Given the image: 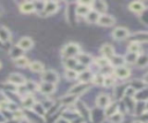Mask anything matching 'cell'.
Returning <instances> with one entry per match:
<instances>
[{
  "label": "cell",
  "instance_id": "cell-1",
  "mask_svg": "<svg viewBox=\"0 0 148 123\" xmlns=\"http://www.w3.org/2000/svg\"><path fill=\"white\" fill-rule=\"evenodd\" d=\"M80 53H81L80 52V46L76 43H68V44H66L64 46L62 51H61V54H62V56H65V59H67V57H75Z\"/></svg>",
  "mask_w": 148,
  "mask_h": 123
},
{
  "label": "cell",
  "instance_id": "cell-2",
  "mask_svg": "<svg viewBox=\"0 0 148 123\" xmlns=\"http://www.w3.org/2000/svg\"><path fill=\"white\" fill-rule=\"evenodd\" d=\"M89 89H90V83H81L80 82V83L75 84L74 86H72L68 92H69V94H73V95L77 97V95L87 92Z\"/></svg>",
  "mask_w": 148,
  "mask_h": 123
},
{
  "label": "cell",
  "instance_id": "cell-3",
  "mask_svg": "<svg viewBox=\"0 0 148 123\" xmlns=\"http://www.w3.org/2000/svg\"><path fill=\"white\" fill-rule=\"evenodd\" d=\"M112 37L116 39V40H124V39H127L130 37V31L127 28H124V26H118L116 29H113L112 31Z\"/></svg>",
  "mask_w": 148,
  "mask_h": 123
},
{
  "label": "cell",
  "instance_id": "cell-4",
  "mask_svg": "<svg viewBox=\"0 0 148 123\" xmlns=\"http://www.w3.org/2000/svg\"><path fill=\"white\" fill-rule=\"evenodd\" d=\"M7 80H8V83H10V84H13V85H15V86H23V85H25V78L22 76V75H20V74H17V72H13V74H10L9 76H8V78H7Z\"/></svg>",
  "mask_w": 148,
  "mask_h": 123
},
{
  "label": "cell",
  "instance_id": "cell-5",
  "mask_svg": "<svg viewBox=\"0 0 148 123\" xmlns=\"http://www.w3.org/2000/svg\"><path fill=\"white\" fill-rule=\"evenodd\" d=\"M130 75H131V70L126 66L113 68V76L117 77V78H119V79H126V78L130 77Z\"/></svg>",
  "mask_w": 148,
  "mask_h": 123
},
{
  "label": "cell",
  "instance_id": "cell-6",
  "mask_svg": "<svg viewBox=\"0 0 148 123\" xmlns=\"http://www.w3.org/2000/svg\"><path fill=\"white\" fill-rule=\"evenodd\" d=\"M59 77L58 74L54 70H46L42 74V80L43 82H47V83H52V84H57Z\"/></svg>",
  "mask_w": 148,
  "mask_h": 123
},
{
  "label": "cell",
  "instance_id": "cell-7",
  "mask_svg": "<svg viewBox=\"0 0 148 123\" xmlns=\"http://www.w3.org/2000/svg\"><path fill=\"white\" fill-rule=\"evenodd\" d=\"M57 10H58V2H56V1H46L42 15L43 16H50V15L54 14Z\"/></svg>",
  "mask_w": 148,
  "mask_h": 123
},
{
  "label": "cell",
  "instance_id": "cell-8",
  "mask_svg": "<svg viewBox=\"0 0 148 123\" xmlns=\"http://www.w3.org/2000/svg\"><path fill=\"white\" fill-rule=\"evenodd\" d=\"M128 9H130L131 11H133L134 14L140 15V14L145 13V10H146V5H145L142 1H133V2H131V3L128 5Z\"/></svg>",
  "mask_w": 148,
  "mask_h": 123
},
{
  "label": "cell",
  "instance_id": "cell-9",
  "mask_svg": "<svg viewBox=\"0 0 148 123\" xmlns=\"http://www.w3.org/2000/svg\"><path fill=\"white\" fill-rule=\"evenodd\" d=\"M114 23H116V18L108 14L101 15L98 18V22H97V24L101 26H112Z\"/></svg>",
  "mask_w": 148,
  "mask_h": 123
},
{
  "label": "cell",
  "instance_id": "cell-10",
  "mask_svg": "<svg viewBox=\"0 0 148 123\" xmlns=\"http://www.w3.org/2000/svg\"><path fill=\"white\" fill-rule=\"evenodd\" d=\"M91 9L97 11L99 15H103L105 14L106 9H108V5L104 2V1H101V0H97V1H92L91 3Z\"/></svg>",
  "mask_w": 148,
  "mask_h": 123
},
{
  "label": "cell",
  "instance_id": "cell-11",
  "mask_svg": "<svg viewBox=\"0 0 148 123\" xmlns=\"http://www.w3.org/2000/svg\"><path fill=\"white\" fill-rule=\"evenodd\" d=\"M111 103V100H110V97L105 93H101L97 98H96V105L97 107L99 108H106Z\"/></svg>",
  "mask_w": 148,
  "mask_h": 123
},
{
  "label": "cell",
  "instance_id": "cell-12",
  "mask_svg": "<svg viewBox=\"0 0 148 123\" xmlns=\"http://www.w3.org/2000/svg\"><path fill=\"white\" fill-rule=\"evenodd\" d=\"M101 54H102V56H104V57H106V59H111L113 55H116L114 54V48L112 47V45H110V44H104V45H102V47H101Z\"/></svg>",
  "mask_w": 148,
  "mask_h": 123
},
{
  "label": "cell",
  "instance_id": "cell-13",
  "mask_svg": "<svg viewBox=\"0 0 148 123\" xmlns=\"http://www.w3.org/2000/svg\"><path fill=\"white\" fill-rule=\"evenodd\" d=\"M56 89V84L52 83H47V82H42L38 86L39 92H42L43 94H51Z\"/></svg>",
  "mask_w": 148,
  "mask_h": 123
},
{
  "label": "cell",
  "instance_id": "cell-14",
  "mask_svg": "<svg viewBox=\"0 0 148 123\" xmlns=\"http://www.w3.org/2000/svg\"><path fill=\"white\" fill-rule=\"evenodd\" d=\"M124 103H125V108L127 109V112H128V113H131V114H135L136 100H135L134 98L125 97V98H124Z\"/></svg>",
  "mask_w": 148,
  "mask_h": 123
},
{
  "label": "cell",
  "instance_id": "cell-15",
  "mask_svg": "<svg viewBox=\"0 0 148 123\" xmlns=\"http://www.w3.org/2000/svg\"><path fill=\"white\" fill-rule=\"evenodd\" d=\"M17 45H18L23 51H28V49L32 48V46H34V40H32L30 37H22V38L17 41Z\"/></svg>",
  "mask_w": 148,
  "mask_h": 123
},
{
  "label": "cell",
  "instance_id": "cell-16",
  "mask_svg": "<svg viewBox=\"0 0 148 123\" xmlns=\"http://www.w3.org/2000/svg\"><path fill=\"white\" fill-rule=\"evenodd\" d=\"M94 72L91 70H83L79 72V79L81 83H90L94 78Z\"/></svg>",
  "mask_w": 148,
  "mask_h": 123
},
{
  "label": "cell",
  "instance_id": "cell-17",
  "mask_svg": "<svg viewBox=\"0 0 148 123\" xmlns=\"http://www.w3.org/2000/svg\"><path fill=\"white\" fill-rule=\"evenodd\" d=\"M131 41L139 43V44L148 43V32H136V33H134L131 38Z\"/></svg>",
  "mask_w": 148,
  "mask_h": 123
},
{
  "label": "cell",
  "instance_id": "cell-18",
  "mask_svg": "<svg viewBox=\"0 0 148 123\" xmlns=\"http://www.w3.org/2000/svg\"><path fill=\"white\" fill-rule=\"evenodd\" d=\"M20 11L23 14H30L35 11V5L31 1H24L20 5Z\"/></svg>",
  "mask_w": 148,
  "mask_h": 123
},
{
  "label": "cell",
  "instance_id": "cell-19",
  "mask_svg": "<svg viewBox=\"0 0 148 123\" xmlns=\"http://www.w3.org/2000/svg\"><path fill=\"white\" fill-rule=\"evenodd\" d=\"M23 49L18 46V45H15V46H12L10 51H9V56L15 61L17 59H20L21 56H23Z\"/></svg>",
  "mask_w": 148,
  "mask_h": 123
},
{
  "label": "cell",
  "instance_id": "cell-20",
  "mask_svg": "<svg viewBox=\"0 0 148 123\" xmlns=\"http://www.w3.org/2000/svg\"><path fill=\"white\" fill-rule=\"evenodd\" d=\"M76 59H77L79 63L82 66H90V64H92V61H94L92 57L87 53H80Z\"/></svg>",
  "mask_w": 148,
  "mask_h": 123
},
{
  "label": "cell",
  "instance_id": "cell-21",
  "mask_svg": "<svg viewBox=\"0 0 148 123\" xmlns=\"http://www.w3.org/2000/svg\"><path fill=\"white\" fill-rule=\"evenodd\" d=\"M77 113L80 114V116L83 120H89L90 118V112L83 102H77Z\"/></svg>",
  "mask_w": 148,
  "mask_h": 123
},
{
  "label": "cell",
  "instance_id": "cell-22",
  "mask_svg": "<svg viewBox=\"0 0 148 123\" xmlns=\"http://www.w3.org/2000/svg\"><path fill=\"white\" fill-rule=\"evenodd\" d=\"M110 63L113 68H118V67H123L125 66V57L123 55H113L110 59Z\"/></svg>",
  "mask_w": 148,
  "mask_h": 123
},
{
  "label": "cell",
  "instance_id": "cell-23",
  "mask_svg": "<svg viewBox=\"0 0 148 123\" xmlns=\"http://www.w3.org/2000/svg\"><path fill=\"white\" fill-rule=\"evenodd\" d=\"M117 112H119L118 110V103L116 102V101H113V102H111L106 108H105V110H104V116L105 117H111L112 115H114Z\"/></svg>",
  "mask_w": 148,
  "mask_h": 123
},
{
  "label": "cell",
  "instance_id": "cell-24",
  "mask_svg": "<svg viewBox=\"0 0 148 123\" xmlns=\"http://www.w3.org/2000/svg\"><path fill=\"white\" fill-rule=\"evenodd\" d=\"M135 64H136L138 68H146V67H148V53H140Z\"/></svg>",
  "mask_w": 148,
  "mask_h": 123
},
{
  "label": "cell",
  "instance_id": "cell-25",
  "mask_svg": "<svg viewBox=\"0 0 148 123\" xmlns=\"http://www.w3.org/2000/svg\"><path fill=\"white\" fill-rule=\"evenodd\" d=\"M64 66L66 69H74L79 66V61L76 57H67L64 60Z\"/></svg>",
  "mask_w": 148,
  "mask_h": 123
},
{
  "label": "cell",
  "instance_id": "cell-26",
  "mask_svg": "<svg viewBox=\"0 0 148 123\" xmlns=\"http://www.w3.org/2000/svg\"><path fill=\"white\" fill-rule=\"evenodd\" d=\"M10 32L6 26H0V43H7L10 40Z\"/></svg>",
  "mask_w": 148,
  "mask_h": 123
},
{
  "label": "cell",
  "instance_id": "cell-27",
  "mask_svg": "<svg viewBox=\"0 0 148 123\" xmlns=\"http://www.w3.org/2000/svg\"><path fill=\"white\" fill-rule=\"evenodd\" d=\"M29 69L32 71V72H44V64L39 61H34V62H30L29 64Z\"/></svg>",
  "mask_w": 148,
  "mask_h": 123
},
{
  "label": "cell",
  "instance_id": "cell-28",
  "mask_svg": "<svg viewBox=\"0 0 148 123\" xmlns=\"http://www.w3.org/2000/svg\"><path fill=\"white\" fill-rule=\"evenodd\" d=\"M130 86H131V87H133L136 92H139V91L143 90V89L147 86V84L145 83V80H143V79H134V80H132V82H131Z\"/></svg>",
  "mask_w": 148,
  "mask_h": 123
},
{
  "label": "cell",
  "instance_id": "cell-29",
  "mask_svg": "<svg viewBox=\"0 0 148 123\" xmlns=\"http://www.w3.org/2000/svg\"><path fill=\"white\" fill-rule=\"evenodd\" d=\"M99 16H101V15H99L97 11H95V10H92V9H91V10H90V13L86 16V21H87L88 23H91V24H92V23H97V22H98Z\"/></svg>",
  "mask_w": 148,
  "mask_h": 123
},
{
  "label": "cell",
  "instance_id": "cell-30",
  "mask_svg": "<svg viewBox=\"0 0 148 123\" xmlns=\"http://www.w3.org/2000/svg\"><path fill=\"white\" fill-rule=\"evenodd\" d=\"M140 54H136V53H131V52H127L126 55L124 56L125 57V62L128 63V64H135L136 61H138V57H139Z\"/></svg>",
  "mask_w": 148,
  "mask_h": 123
},
{
  "label": "cell",
  "instance_id": "cell-31",
  "mask_svg": "<svg viewBox=\"0 0 148 123\" xmlns=\"http://www.w3.org/2000/svg\"><path fill=\"white\" fill-rule=\"evenodd\" d=\"M95 64H96L97 67H99L101 69H102V68H105V67L111 66L110 60H109V59H106V57H104V56H101V57L96 59V60H95Z\"/></svg>",
  "mask_w": 148,
  "mask_h": 123
},
{
  "label": "cell",
  "instance_id": "cell-32",
  "mask_svg": "<svg viewBox=\"0 0 148 123\" xmlns=\"http://www.w3.org/2000/svg\"><path fill=\"white\" fill-rule=\"evenodd\" d=\"M22 103H23V106H24L25 108H32V107L35 106L36 101H35V99L32 98V95H30V94H27V95L23 98V101H22Z\"/></svg>",
  "mask_w": 148,
  "mask_h": 123
},
{
  "label": "cell",
  "instance_id": "cell-33",
  "mask_svg": "<svg viewBox=\"0 0 148 123\" xmlns=\"http://www.w3.org/2000/svg\"><path fill=\"white\" fill-rule=\"evenodd\" d=\"M76 99H77V97L76 95H73V94H67V95H65V97H62L61 98V103L62 105H73L75 101H76Z\"/></svg>",
  "mask_w": 148,
  "mask_h": 123
},
{
  "label": "cell",
  "instance_id": "cell-34",
  "mask_svg": "<svg viewBox=\"0 0 148 123\" xmlns=\"http://www.w3.org/2000/svg\"><path fill=\"white\" fill-rule=\"evenodd\" d=\"M140 51H141V44H139V43H133V41L130 43V45H128V47H127V52L140 54Z\"/></svg>",
  "mask_w": 148,
  "mask_h": 123
},
{
  "label": "cell",
  "instance_id": "cell-35",
  "mask_svg": "<svg viewBox=\"0 0 148 123\" xmlns=\"http://www.w3.org/2000/svg\"><path fill=\"white\" fill-rule=\"evenodd\" d=\"M123 121H124V114L121 112H117L114 115L109 117V122L110 123H121Z\"/></svg>",
  "mask_w": 148,
  "mask_h": 123
},
{
  "label": "cell",
  "instance_id": "cell-36",
  "mask_svg": "<svg viewBox=\"0 0 148 123\" xmlns=\"http://www.w3.org/2000/svg\"><path fill=\"white\" fill-rule=\"evenodd\" d=\"M65 77L67 79H69V80L76 79V78H79V72L76 70H74V69H66L65 70Z\"/></svg>",
  "mask_w": 148,
  "mask_h": 123
},
{
  "label": "cell",
  "instance_id": "cell-37",
  "mask_svg": "<svg viewBox=\"0 0 148 123\" xmlns=\"http://www.w3.org/2000/svg\"><path fill=\"white\" fill-rule=\"evenodd\" d=\"M104 78H105V76L103 74H101V72L95 74L94 78H92V83L96 85H104Z\"/></svg>",
  "mask_w": 148,
  "mask_h": 123
},
{
  "label": "cell",
  "instance_id": "cell-38",
  "mask_svg": "<svg viewBox=\"0 0 148 123\" xmlns=\"http://www.w3.org/2000/svg\"><path fill=\"white\" fill-rule=\"evenodd\" d=\"M113 85H116V77L113 75L105 76V78H104V86L110 87V86H113Z\"/></svg>",
  "mask_w": 148,
  "mask_h": 123
},
{
  "label": "cell",
  "instance_id": "cell-39",
  "mask_svg": "<svg viewBox=\"0 0 148 123\" xmlns=\"http://www.w3.org/2000/svg\"><path fill=\"white\" fill-rule=\"evenodd\" d=\"M32 108H34V113H36L39 116H43L45 114V107L42 103H39V102H36Z\"/></svg>",
  "mask_w": 148,
  "mask_h": 123
},
{
  "label": "cell",
  "instance_id": "cell-40",
  "mask_svg": "<svg viewBox=\"0 0 148 123\" xmlns=\"http://www.w3.org/2000/svg\"><path fill=\"white\" fill-rule=\"evenodd\" d=\"M14 63H15V66H17V67H27V66L30 64V63H29V60H28L25 56H21L20 59L15 60Z\"/></svg>",
  "mask_w": 148,
  "mask_h": 123
},
{
  "label": "cell",
  "instance_id": "cell-41",
  "mask_svg": "<svg viewBox=\"0 0 148 123\" xmlns=\"http://www.w3.org/2000/svg\"><path fill=\"white\" fill-rule=\"evenodd\" d=\"M45 2L46 1H36V2H34V5H35V10L37 11V13H43V10H44V7H45Z\"/></svg>",
  "mask_w": 148,
  "mask_h": 123
},
{
  "label": "cell",
  "instance_id": "cell-42",
  "mask_svg": "<svg viewBox=\"0 0 148 123\" xmlns=\"http://www.w3.org/2000/svg\"><path fill=\"white\" fill-rule=\"evenodd\" d=\"M139 121H141L142 123H148V110H146L143 114L140 115V120Z\"/></svg>",
  "mask_w": 148,
  "mask_h": 123
},
{
  "label": "cell",
  "instance_id": "cell-43",
  "mask_svg": "<svg viewBox=\"0 0 148 123\" xmlns=\"http://www.w3.org/2000/svg\"><path fill=\"white\" fill-rule=\"evenodd\" d=\"M23 117H24V115L22 114V112H20V110L14 112V120H22Z\"/></svg>",
  "mask_w": 148,
  "mask_h": 123
},
{
  "label": "cell",
  "instance_id": "cell-44",
  "mask_svg": "<svg viewBox=\"0 0 148 123\" xmlns=\"http://www.w3.org/2000/svg\"><path fill=\"white\" fill-rule=\"evenodd\" d=\"M71 123H84V120H83L81 116H79V117H76V118L72 120V121H71Z\"/></svg>",
  "mask_w": 148,
  "mask_h": 123
},
{
  "label": "cell",
  "instance_id": "cell-45",
  "mask_svg": "<svg viewBox=\"0 0 148 123\" xmlns=\"http://www.w3.org/2000/svg\"><path fill=\"white\" fill-rule=\"evenodd\" d=\"M56 123H71V121L67 120V118H65V117H60V118H58L56 121Z\"/></svg>",
  "mask_w": 148,
  "mask_h": 123
},
{
  "label": "cell",
  "instance_id": "cell-46",
  "mask_svg": "<svg viewBox=\"0 0 148 123\" xmlns=\"http://www.w3.org/2000/svg\"><path fill=\"white\" fill-rule=\"evenodd\" d=\"M142 79H143V80H145V83L148 85V72H147L145 76H143V78H142Z\"/></svg>",
  "mask_w": 148,
  "mask_h": 123
},
{
  "label": "cell",
  "instance_id": "cell-47",
  "mask_svg": "<svg viewBox=\"0 0 148 123\" xmlns=\"http://www.w3.org/2000/svg\"><path fill=\"white\" fill-rule=\"evenodd\" d=\"M3 122H5V117L0 115V123H3Z\"/></svg>",
  "mask_w": 148,
  "mask_h": 123
},
{
  "label": "cell",
  "instance_id": "cell-48",
  "mask_svg": "<svg viewBox=\"0 0 148 123\" xmlns=\"http://www.w3.org/2000/svg\"><path fill=\"white\" fill-rule=\"evenodd\" d=\"M132 123H142L141 121H139V120H136V121H134V122H132Z\"/></svg>",
  "mask_w": 148,
  "mask_h": 123
},
{
  "label": "cell",
  "instance_id": "cell-49",
  "mask_svg": "<svg viewBox=\"0 0 148 123\" xmlns=\"http://www.w3.org/2000/svg\"><path fill=\"white\" fill-rule=\"evenodd\" d=\"M146 106H147V110H148V101L146 102Z\"/></svg>",
  "mask_w": 148,
  "mask_h": 123
},
{
  "label": "cell",
  "instance_id": "cell-50",
  "mask_svg": "<svg viewBox=\"0 0 148 123\" xmlns=\"http://www.w3.org/2000/svg\"><path fill=\"white\" fill-rule=\"evenodd\" d=\"M1 67H2V63H1V61H0V69H1Z\"/></svg>",
  "mask_w": 148,
  "mask_h": 123
}]
</instances>
